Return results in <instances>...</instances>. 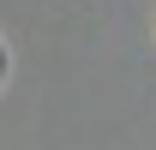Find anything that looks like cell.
Instances as JSON below:
<instances>
[{
    "label": "cell",
    "mask_w": 156,
    "mask_h": 150,
    "mask_svg": "<svg viewBox=\"0 0 156 150\" xmlns=\"http://www.w3.org/2000/svg\"><path fill=\"white\" fill-rule=\"evenodd\" d=\"M0 66H6V54H0Z\"/></svg>",
    "instance_id": "6da1fadb"
}]
</instances>
